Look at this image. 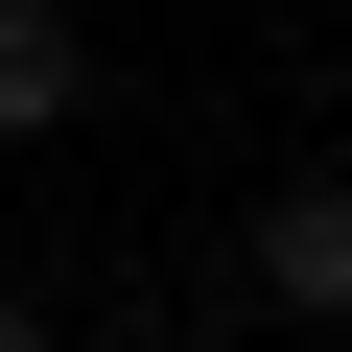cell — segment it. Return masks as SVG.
Masks as SVG:
<instances>
[{
	"label": "cell",
	"mask_w": 352,
	"mask_h": 352,
	"mask_svg": "<svg viewBox=\"0 0 352 352\" xmlns=\"http://www.w3.org/2000/svg\"><path fill=\"white\" fill-rule=\"evenodd\" d=\"M94 118V47H71V0H0V141H71Z\"/></svg>",
	"instance_id": "7a4b0ae2"
},
{
	"label": "cell",
	"mask_w": 352,
	"mask_h": 352,
	"mask_svg": "<svg viewBox=\"0 0 352 352\" xmlns=\"http://www.w3.org/2000/svg\"><path fill=\"white\" fill-rule=\"evenodd\" d=\"M235 282H258L282 329H352V164H305V188L235 212Z\"/></svg>",
	"instance_id": "6da1fadb"
},
{
	"label": "cell",
	"mask_w": 352,
	"mask_h": 352,
	"mask_svg": "<svg viewBox=\"0 0 352 352\" xmlns=\"http://www.w3.org/2000/svg\"><path fill=\"white\" fill-rule=\"evenodd\" d=\"M0 352H47V305H24V282H0Z\"/></svg>",
	"instance_id": "3957f363"
}]
</instances>
